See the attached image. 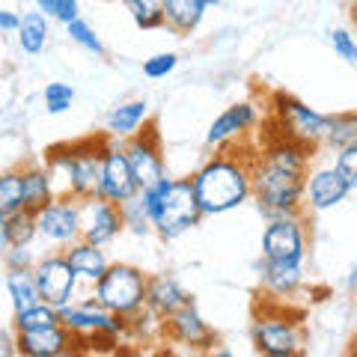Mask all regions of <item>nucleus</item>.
I'll list each match as a JSON object with an SVG mask.
<instances>
[{"label": "nucleus", "instance_id": "2f4dec72", "mask_svg": "<svg viewBox=\"0 0 357 357\" xmlns=\"http://www.w3.org/2000/svg\"><path fill=\"white\" fill-rule=\"evenodd\" d=\"M122 218H126V229L134 232V236H149V232H155L152 218H149L146 206H143L140 194L134 199H128V203H122Z\"/></svg>", "mask_w": 357, "mask_h": 357}, {"label": "nucleus", "instance_id": "c756f323", "mask_svg": "<svg viewBox=\"0 0 357 357\" xmlns=\"http://www.w3.org/2000/svg\"><path fill=\"white\" fill-rule=\"evenodd\" d=\"M21 208H27V191L21 167H15V170H6L0 176V215H13Z\"/></svg>", "mask_w": 357, "mask_h": 357}, {"label": "nucleus", "instance_id": "9d476101", "mask_svg": "<svg viewBox=\"0 0 357 357\" xmlns=\"http://www.w3.org/2000/svg\"><path fill=\"white\" fill-rule=\"evenodd\" d=\"M39 238L57 248H69L81 238V199L69 194H57L51 203H45L36 211Z\"/></svg>", "mask_w": 357, "mask_h": 357}, {"label": "nucleus", "instance_id": "4be33fe9", "mask_svg": "<svg viewBox=\"0 0 357 357\" xmlns=\"http://www.w3.org/2000/svg\"><path fill=\"white\" fill-rule=\"evenodd\" d=\"M3 286L9 292V301H13V312H21V310H27V307L42 301L39 280H36V271H33V268H6Z\"/></svg>", "mask_w": 357, "mask_h": 357}, {"label": "nucleus", "instance_id": "4468645a", "mask_svg": "<svg viewBox=\"0 0 357 357\" xmlns=\"http://www.w3.org/2000/svg\"><path fill=\"white\" fill-rule=\"evenodd\" d=\"M173 345H185L188 351H215V331L208 328V321L199 316V310L194 304H188L182 310H176L173 316L164 319V337Z\"/></svg>", "mask_w": 357, "mask_h": 357}, {"label": "nucleus", "instance_id": "b1692460", "mask_svg": "<svg viewBox=\"0 0 357 357\" xmlns=\"http://www.w3.org/2000/svg\"><path fill=\"white\" fill-rule=\"evenodd\" d=\"M21 176H24V191H27V208L30 211H39L45 203H51V199L57 197L54 178L42 161L21 164Z\"/></svg>", "mask_w": 357, "mask_h": 357}, {"label": "nucleus", "instance_id": "6ab92c4d", "mask_svg": "<svg viewBox=\"0 0 357 357\" xmlns=\"http://www.w3.org/2000/svg\"><path fill=\"white\" fill-rule=\"evenodd\" d=\"M194 304L191 292L170 274H149V289H146V307L155 310L158 316H173L176 310Z\"/></svg>", "mask_w": 357, "mask_h": 357}, {"label": "nucleus", "instance_id": "c9c22d12", "mask_svg": "<svg viewBox=\"0 0 357 357\" xmlns=\"http://www.w3.org/2000/svg\"><path fill=\"white\" fill-rule=\"evenodd\" d=\"M328 39H331V48H333V54H337L340 60H345V63H357V39L351 36L349 30H331L328 33Z\"/></svg>", "mask_w": 357, "mask_h": 357}, {"label": "nucleus", "instance_id": "9b49d317", "mask_svg": "<svg viewBox=\"0 0 357 357\" xmlns=\"http://www.w3.org/2000/svg\"><path fill=\"white\" fill-rule=\"evenodd\" d=\"M33 271H36L42 301H48V304L60 307V310L75 301L77 286H81V277H77V271L72 268V262L66 259L63 250L39 256V262H36Z\"/></svg>", "mask_w": 357, "mask_h": 357}, {"label": "nucleus", "instance_id": "c85d7f7f", "mask_svg": "<svg viewBox=\"0 0 357 357\" xmlns=\"http://www.w3.org/2000/svg\"><path fill=\"white\" fill-rule=\"evenodd\" d=\"M126 6V13L140 30H161L167 27L164 15V0H119Z\"/></svg>", "mask_w": 357, "mask_h": 357}, {"label": "nucleus", "instance_id": "72a5a7b5", "mask_svg": "<svg viewBox=\"0 0 357 357\" xmlns=\"http://www.w3.org/2000/svg\"><path fill=\"white\" fill-rule=\"evenodd\" d=\"M39 13L48 18H57L63 24H72L75 18H81V3L77 0H33Z\"/></svg>", "mask_w": 357, "mask_h": 357}, {"label": "nucleus", "instance_id": "aec40b11", "mask_svg": "<svg viewBox=\"0 0 357 357\" xmlns=\"http://www.w3.org/2000/svg\"><path fill=\"white\" fill-rule=\"evenodd\" d=\"M63 253H66V259L72 262L77 277H81V283H86V286H96L110 268V259H107L102 244H93L86 238L72 241L69 248H63Z\"/></svg>", "mask_w": 357, "mask_h": 357}, {"label": "nucleus", "instance_id": "f8f14e48", "mask_svg": "<svg viewBox=\"0 0 357 357\" xmlns=\"http://www.w3.org/2000/svg\"><path fill=\"white\" fill-rule=\"evenodd\" d=\"M122 232H126V218H122L119 203H110V199L96 194L81 199V238L107 248Z\"/></svg>", "mask_w": 357, "mask_h": 357}, {"label": "nucleus", "instance_id": "f257e3e1", "mask_svg": "<svg viewBox=\"0 0 357 357\" xmlns=\"http://www.w3.org/2000/svg\"><path fill=\"white\" fill-rule=\"evenodd\" d=\"M312 158L316 149L289 137L280 128L253 155V199L268 218L307 211V176Z\"/></svg>", "mask_w": 357, "mask_h": 357}, {"label": "nucleus", "instance_id": "39448f33", "mask_svg": "<svg viewBox=\"0 0 357 357\" xmlns=\"http://www.w3.org/2000/svg\"><path fill=\"white\" fill-rule=\"evenodd\" d=\"M250 340L265 357H295L304 351V325L301 316L286 312L283 304H265L250 325Z\"/></svg>", "mask_w": 357, "mask_h": 357}, {"label": "nucleus", "instance_id": "4c0bfd02", "mask_svg": "<svg viewBox=\"0 0 357 357\" xmlns=\"http://www.w3.org/2000/svg\"><path fill=\"white\" fill-rule=\"evenodd\" d=\"M36 253H33V244H15V248L3 250V265L6 268H36Z\"/></svg>", "mask_w": 357, "mask_h": 357}, {"label": "nucleus", "instance_id": "f704fd0d", "mask_svg": "<svg viewBox=\"0 0 357 357\" xmlns=\"http://www.w3.org/2000/svg\"><path fill=\"white\" fill-rule=\"evenodd\" d=\"M178 66V54L176 51H161V54H152L149 60H143V75L149 81H161V77L173 75Z\"/></svg>", "mask_w": 357, "mask_h": 357}, {"label": "nucleus", "instance_id": "58836bf2", "mask_svg": "<svg viewBox=\"0 0 357 357\" xmlns=\"http://www.w3.org/2000/svg\"><path fill=\"white\" fill-rule=\"evenodd\" d=\"M21 18L24 15H15V13H9V9H3V13H0V30H3L6 36H15L21 30Z\"/></svg>", "mask_w": 357, "mask_h": 357}, {"label": "nucleus", "instance_id": "f03ea898", "mask_svg": "<svg viewBox=\"0 0 357 357\" xmlns=\"http://www.w3.org/2000/svg\"><path fill=\"white\" fill-rule=\"evenodd\" d=\"M253 155H236L232 146H223L215 155H208L194 170L191 182L206 218L227 215L253 197Z\"/></svg>", "mask_w": 357, "mask_h": 357}, {"label": "nucleus", "instance_id": "6e6552de", "mask_svg": "<svg viewBox=\"0 0 357 357\" xmlns=\"http://www.w3.org/2000/svg\"><path fill=\"white\" fill-rule=\"evenodd\" d=\"M310 250L307 220L304 211L298 215H277L268 220L262 232V259H280V262H304Z\"/></svg>", "mask_w": 357, "mask_h": 357}, {"label": "nucleus", "instance_id": "7c9ffc66", "mask_svg": "<svg viewBox=\"0 0 357 357\" xmlns=\"http://www.w3.org/2000/svg\"><path fill=\"white\" fill-rule=\"evenodd\" d=\"M42 98H45V110L51 116H60L75 105V86L63 81H51V84H45Z\"/></svg>", "mask_w": 357, "mask_h": 357}, {"label": "nucleus", "instance_id": "ddd939ff", "mask_svg": "<svg viewBox=\"0 0 357 357\" xmlns=\"http://www.w3.org/2000/svg\"><path fill=\"white\" fill-rule=\"evenodd\" d=\"M140 194V185L134 178L128 152H126V140L110 137V149L105 158V170H102V182L96 188V197H105L110 203H128Z\"/></svg>", "mask_w": 357, "mask_h": 357}, {"label": "nucleus", "instance_id": "1a4fd4ad", "mask_svg": "<svg viewBox=\"0 0 357 357\" xmlns=\"http://www.w3.org/2000/svg\"><path fill=\"white\" fill-rule=\"evenodd\" d=\"M126 152H128V161H131V170H134V178H137L140 191L158 185L167 176L161 134H158V126H155L152 119L137 134H131L126 140Z\"/></svg>", "mask_w": 357, "mask_h": 357}, {"label": "nucleus", "instance_id": "bb28decb", "mask_svg": "<svg viewBox=\"0 0 357 357\" xmlns=\"http://www.w3.org/2000/svg\"><path fill=\"white\" fill-rule=\"evenodd\" d=\"M357 143V110H337L328 114V134H325V149H342Z\"/></svg>", "mask_w": 357, "mask_h": 357}, {"label": "nucleus", "instance_id": "a19ab883", "mask_svg": "<svg viewBox=\"0 0 357 357\" xmlns=\"http://www.w3.org/2000/svg\"><path fill=\"white\" fill-rule=\"evenodd\" d=\"M203 3H206V9H215V6L220 3V0H203Z\"/></svg>", "mask_w": 357, "mask_h": 357}, {"label": "nucleus", "instance_id": "e433bc0d", "mask_svg": "<svg viewBox=\"0 0 357 357\" xmlns=\"http://www.w3.org/2000/svg\"><path fill=\"white\" fill-rule=\"evenodd\" d=\"M333 167L342 173V178L351 188H357V143L354 146H342L333 152Z\"/></svg>", "mask_w": 357, "mask_h": 357}, {"label": "nucleus", "instance_id": "cd10ccee", "mask_svg": "<svg viewBox=\"0 0 357 357\" xmlns=\"http://www.w3.org/2000/svg\"><path fill=\"white\" fill-rule=\"evenodd\" d=\"M63 316H60V307L48 304V301H39L21 312H13V328L15 331H36V328H51V325H60Z\"/></svg>", "mask_w": 357, "mask_h": 357}, {"label": "nucleus", "instance_id": "412c9836", "mask_svg": "<svg viewBox=\"0 0 357 357\" xmlns=\"http://www.w3.org/2000/svg\"><path fill=\"white\" fill-rule=\"evenodd\" d=\"M149 122V102L146 98H131L114 107L105 119V131L116 140H128L131 134H137Z\"/></svg>", "mask_w": 357, "mask_h": 357}, {"label": "nucleus", "instance_id": "393cba45", "mask_svg": "<svg viewBox=\"0 0 357 357\" xmlns=\"http://www.w3.org/2000/svg\"><path fill=\"white\" fill-rule=\"evenodd\" d=\"M208 13L203 0H164V15H167V27L178 36H188L199 27V21Z\"/></svg>", "mask_w": 357, "mask_h": 357}, {"label": "nucleus", "instance_id": "a211bd4d", "mask_svg": "<svg viewBox=\"0 0 357 357\" xmlns=\"http://www.w3.org/2000/svg\"><path fill=\"white\" fill-rule=\"evenodd\" d=\"M259 280L268 298L286 301L304 286V262H280V259H262Z\"/></svg>", "mask_w": 357, "mask_h": 357}, {"label": "nucleus", "instance_id": "423d86ee", "mask_svg": "<svg viewBox=\"0 0 357 357\" xmlns=\"http://www.w3.org/2000/svg\"><path fill=\"white\" fill-rule=\"evenodd\" d=\"M146 289H149L146 271H140L137 265L128 262H110L105 277L93 286V295L105 310L128 319L146 307Z\"/></svg>", "mask_w": 357, "mask_h": 357}, {"label": "nucleus", "instance_id": "a878e982", "mask_svg": "<svg viewBox=\"0 0 357 357\" xmlns=\"http://www.w3.org/2000/svg\"><path fill=\"white\" fill-rule=\"evenodd\" d=\"M18 36V48L30 54V57H36V54L45 51V45H48V15L45 13H27L21 18V30L15 33Z\"/></svg>", "mask_w": 357, "mask_h": 357}, {"label": "nucleus", "instance_id": "20e7f679", "mask_svg": "<svg viewBox=\"0 0 357 357\" xmlns=\"http://www.w3.org/2000/svg\"><path fill=\"white\" fill-rule=\"evenodd\" d=\"M140 199L152 218V229L158 232L164 241L182 238L185 232L199 227V220L206 218L203 208H199L191 176H185V178L164 176L158 185L140 191Z\"/></svg>", "mask_w": 357, "mask_h": 357}, {"label": "nucleus", "instance_id": "ea45409f", "mask_svg": "<svg viewBox=\"0 0 357 357\" xmlns=\"http://www.w3.org/2000/svg\"><path fill=\"white\" fill-rule=\"evenodd\" d=\"M345 286H349V292H357V268H351L349 280H345Z\"/></svg>", "mask_w": 357, "mask_h": 357}, {"label": "nucleus", "instance_id": "7ed1b4c3", "mask_svg": "<svg viewBox=\"0 0 357 357\" xmlns=\"http://www.w3.org/2000/svg\"><path fill=\"white\" fill-rule=\"evenodd\" d=\"M110 149V134H93V137H81L72 143H54L45 149L42 164L48 167V173L54 178L57 194L69 197H93L98 182H102L105 158Z\"/></svg>", "mask_w": 357, "mask_h": 357}, {"label": "nucleus", "instance_id": "5701e85b", "mask_svg": "<svg viewBox=\"0 0 357 357\" xmlns=\"http://www.w3.org/2000/svg\"><path fill=\"white\" fill-rule=\"evenodd\" d=\"M33 238H39L36 211L21 208L13 215H0V250H9L15 244H33Z\"/></svg>", "mask_w": 357, "mask_h": 357}, {"label": "nucleus", "instance_id": "f3484780", "mask_svg": "<svg viewBox=\"0 0 357 357\" xmlns=\"http://www.w3.org/2000/svg\"><path fill=\"white\" fill-rule=\"evenodd\" d=\"M354 188L345 182L337 167H316L307 176V208L310 211H331L340 203H345Z\"/></svg>", "mask_w": 357, "mask_h": 357}, {"label": "nucleus", "instance_id": "0eeeda50", "mask_svg": "<svg viewBox=\"0 0 357 357\" xmlns=\"http://www.w3.org/2000/svg\"><path fill=\"white\" fill-rule=\"evenodd\" d=\"M271 122L283 134L307 143V146H312L316 152L325 146L328 114L310 107L307 102H301V98L292 93H274L271 96Z\"/></svg>", "mask_w": 357, "mask_h": 357}, {"label": "nucleus", "instance_id": "2eb2a0df", "mask_svg": "<svg viewBox=\"0 0 357 357\" xmlns=\"http://www.w3.org/2000/svg\"><path fill=\"white\" fill-rule=\"evenodd\" d=\"M15 331V328H13ZM81 351L77 337L60 321L51 328H36V331H15V354L24 357H63Z\"/></svg>", "mask_w": 357, "mask_h": 357}, {"label": "nucleus", "instance_id": "dca6fc26", "mask_svg": "<svg viewBox=\"0 0 357 357\" xmlns=\"http://www.w3.org/2000/svg\"><path fill=\"white\" fill-rule=\"evenodd\" d=\"M256 122H259V107L253 102H236V105L223 107L206 131V146H211V149L229 146V143L241 140Z\"/></svg>", "mask_w": 357, "mask_h": 357}, {"label": "nucleus", "instance_id": "473e14b6", "mask_svg": "<svg viewBox=\"0 0 357 357\" xmlns=\"http://www.w3.org/2000/svg\"><path fill=\"white\" fill-rule=\"evenodd\" d=\"M66 33H69V39H72L75 45H81L84 51L96 54V57H105V45H102V39H98V33L89 27L84 18H75L72 24H66Z\"/></svg>", "mask_w": 357, "mask_h": 357}]
</instances>
